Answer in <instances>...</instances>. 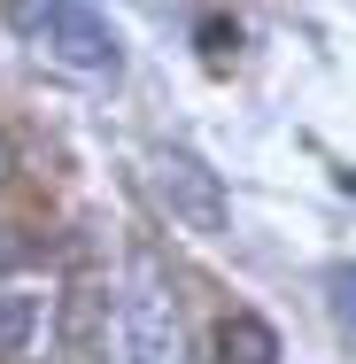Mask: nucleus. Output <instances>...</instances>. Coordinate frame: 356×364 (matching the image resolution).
Returning a JSON list of instances; mask_svg holds the SVG:
<instances>
[{
  "label": "nucleus",
  "instance_id": "f257e3e1",
  "mask_svg": "<svg viewBox=\"0 0 356 364\" xmlns=\"http://www.w3.org/2000/svg\"><path fill=\"white\" fill-rule=\"evenodd\" d=\"M8 16H16V31L39 55H55L77 77H117L124 70V39H117V23L93 0H8Z\"/></svg>",
  "mask_w": 356,
  "mask_h": 364
},
{
  "label": "nucleus",
  "instance_id": "f03ea898",
  "mask_svg": "<svg viewBox=\"0 0 356 364\" xmlns=\"http://www.w3.org/2000/svg\"><path fill=\"white\" fill-rule=\"evenodd\" d=\"M147 186H155V202L186 225V232H202V240H225V232H232V202H225V186H217V171L202 163V155H186V147H155Z\"/></svg>",
  "mask_w": 356,
  "mask_h": 364
},
{
  "label": "nucleus",
  "instance_id": "7ed1b4c3",
  "mask_svg": "<svg viewBox=\"0 0 356 364\" xmlns=\"http://www.w3.org/2000/svg\"><path fill=\"white\" fill-rule=\"evenodd\" d=\"M124 349H132V364H178V294L147 248L124 272Z\"/></svg>",
  "mask_w": 356,
  "mask_h": 364
},
{
  "label": "nucleus",
  "instance_id": "20e7f679",
  "mask_svg": "<svg viewBox=\"0 0 356 364\" xmlns=\"http://www.w3.org/2000/svg\"><path fill=\"white\" fill-rule=\"evenodd\" d=\"M217 357L225 364H279V333H271L256 310H232V318L217 326Z\"/></svg>",
  "mask_w": 356,
  "mask_h": 364
},
{
  "label": "nucleus",
  "instance_id": "39448f33",
  "mask_svg": "<svg viewBox=\"0 0 356 364\" xmlns=\"http://www.w3.org/2000/svg\"><path fill=\"white\" fill-rule=\"evenodd\" d=\"M23 333H31V302L0 294V349H23Z\"/></svg>",
  "mask_w": 356,
  "mask_h": 364
},
{
  "label": "nucleus",
  "instance_id": "423d86ee",
  "mask_svg": "<svg viewBox=\"0 0 356 364\" xmlns=\"http://www.w3.org/2000/svg\"><path fill=\"white\" fill-rule=\"evenodd\" d=\"M325 294H333V318H341V326L356 333V264H341V272L325 279Z\"/></svg>",
  "mask_w": 356,
  "mask_h": 364
},
{
  "label": "nucleus",
  "instance_id": "0eeeda50",
  "mask_svg": "<svg viewBox=\"0 0 356 364\" xmlns=\"http://www.w3.org/2000/svg\"><path fill=\"white\" fill-rule=\"evenodd\" d=\"M202 47H210V55H232V47H240V31H232L225 16H210V23H202Z\"/></svg>",
  "mask_w": 356,
  "mask_h": 364
},
{
  "label": "nucleus",
  "instance_id": "6e6552de",
  "mask_svg": "<svg viewBox=\"0 0 356 364\" xmlns=\"http://www.w3.org/2000/svg\"><path fill=\"white\" fill-rule=\"evenodd\" d=\"M16 264H23V240H16L8 225H0V272H16Z\"/></svg>",
  "mask_w": 356,
  "mask_h": 364
},
{
  "label": "nucleus",
  "instance_id": "1a4fd4ad",
  "mask_svg": "<svg viewBox=\"0 0 356 364\" xmlns=\"http://www.w3.org/2000/svg\"><path fill=\"white\" fill-rule=\"evenodd\" d=\"M341 186H349V194H356V163H349V171H341Z\"/></svg>",
  "mask_w": 356,
  "mask_h": 364
},
{
  "label": "nucleus",
  "instance_id": "9d476101",
  "mask_svg": "<svg viewBox=\"0 0 356 364\" xmlns=\"http://www.w3.org/2000/svg\"><path fill=\"white\" fill-rule=\"evenodd\" d=\"M0 178H8V140H0Z\"/></svg>",
  "mask_w": 356,
  "mask_h": 364
}]
</instances>
